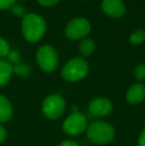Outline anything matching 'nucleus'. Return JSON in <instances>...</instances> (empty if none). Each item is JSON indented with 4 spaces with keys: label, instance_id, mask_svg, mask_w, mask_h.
Returning a JSON list of instances; mask_svg holds the SVG:
<instances>
[{
    "label": "nucleus",
    "instance_id": "nucleus-14",
    "mask_svg": "<svg viewBox=\"0 0 145 146\" xmlns=\"http://www.w3.org/2000/svg\"><path fill=\"white\" fill-rule=\"evenodd\" d=\"M13 72L20 77H27L31 73V69L26 64H18L13 67Z\"/></svg>",
    "mask_w": 145,
    "mask_h": 146
},
{
    "label": "nucleus",
    "instance_id": "nucleus-3",
    "mask_svg": "<svg viewBox=\"0 0 145 146\" xmlns=\"http://www.w3.org/2000/svg\"><path fill=\"white\" fill-rule=\"evenodd\" d=\"M89 73V64L83 58H73L62 69V77L68 82H77Z\"/></svg>",
    "mask_w": 145,
    "mask_h": 146
},
{
    "label": "nucleus",
    "instance_id": "nucleus-5",
    "mask_svg": "<svg viewBox=\"0 0 145 146\" xmlns=\"http://www.w3.org/2000/svg\"><path fill=\"white\" fill-rule=\"evenodd\" d=\"M66 104L64 98L59 94H51L47 96L42 104L43 113L50 119H56L60 117L65 111Z\"/></svg>",
    "mask_w": 145,
    "mask_h": 146
},
{
    "label": "nucleus",
    "instance_id": "nucleus-21",
    "mask_svg": "<svg viewBox=\"0 0 145 146\" xmlns=\"http://www.w3.org/2000/svg\"><path fill=\"white\" fill-rule=\"evenodd\" d=\"M37 1H38L41 5L47 6V7H48V6H53V5H55V4H57L60 0H37Z\"/></svg>",
    "mask_w": 145,
    "mask_h": 146
},
{
    "label": "nucleus",
    "instance_id": "nucleus-22",
    "mask_svg": "<svg viewBox=\"0 0 145 146\" xmlns=\"http://www.w3.org/2000/svg\"><path fill=\"white\" fill-rule=\"evenodd\" d=\"M7 137V132H6L5 128L2 125H0V143L3 142Z\"/></svg>",
    "mask_w": 145,
    "mask_h": 146
},
{
    "label": "nucleus",
    "instance_id": "nucleus-17",
    "mask_svg": "<svg viewBox=\"0 0 145 146\" xmlns=\"http://www.w3.org/2000/svg\"><path fill=\"white\" fill-rule=\"evenodd\" d=\"M10 52V47L7 41L4 40L2 37H0V58L2 57H7Z\"/></svg>",
    "mask_w": 145,
    "mask_h": 146
},
{
    "label": "nucleus",
    "instance_id": "nucleus-10",
    "mask_svg": "<svg viewBox=\"0 0 145 146\" xmlns=\"http://www.w3.org/2000/svg\"><path fill=\"white\" fill-rule=\"evenodd\" d=\"M145 98V86L142 84H135L130 87L126 94V100L129 104H137Z\"/></svg>",
    "mask_w": 145,
    "mask_h": 146
},
{
    "label": "nucleus",
    "instance_id": "nucleus-9",
    "mask_svg": "<svg viewBox=\"0 0 145 146\" xmlns=\"http://www.w3.org/2000/svg\"><path fill=\"white\" fill-rule=\"evenodd\" d=\"M101 8L107 15L119 18L125 13V5L122 0H103Z\"/></svg>",
    "mask_w": 145,
    "mask_h": 146
},
{
    "label": "nucleus",
    "instance_id": "nucleus-2",
    "mask_svg": "<svg viewBox=\"0 0 145 146\" xmlns=\"http://www.w3.org/2000/svg\"><path fill=\"white\" fill-rule=\"evenodd\" d=\"M114 128L105 121H93L87 127V138L95 144H107L114 138Z\"/></svg>",
    "mask_w": 145,
    "mask_h": 146
},
{
    "label": "nucleus",
    "instance_id": "nucleus-1",
    "mask_svg": "<svg viewBox=\"0 0 145 146\" xmlns=\"http://www.w3.org/2000/svg\"><path fill=\"white\" fill-rule=\"evenodd\" d=\"M22 34L28 42L41 40L46 32V22L35 13H28L23 17L21 24Z\"/></svg>",
    "mask_w": 145,
    "mask_h": 146
},
{
    "label": "nucleus",
    "instance_id": "nucleus-15",
    "mask_svg": "<svg viewBox=\"0 0 145 146\" xmlns=\"http://www.w3.org/2000/svg\"><path fill=\"white\" fill-rule=\"evenodd\" d=\"M145 40V32L143 30H135L131 35H130V42L134 45L141 44Z\"/></svg>",
    "mask_w": 145,
    "mask_h": 146
},
{
    "label": "nucleus",
    "instance_id": "nucleus-23",
    "mask_svg": "<svg viewBox=\"0 0 145 146\" xmlns=\"http://www.w3.org/2000/svg\"><path fill=\"white\" fill-rule=\"evenodd\" d=\"M138 144H139V146H145V128L143 129V130H142L141 134H140Z\"/></svg>",
    "mask_w": 145,
    "mask_h": 146
},
{
    "label": "nucleus",
    "instance_id": "nucleus-16",
    "mask_svg": "<svg viewBox=\"0 0 145 146\" xmlns=\"http://www.w3.org/2000/svg\"><path fill=\"white\" fill-rule=\"evenodd\" d=\"M11 11L12 13L14 14L17 17H22L23 18L24 16L26 15V9L23 5L18 3H14L13 5L11 6Z\"/></svg>",
    "mask_w": 145,
    "mask_h": 146
},
{
    "label": "nucleus",
    "instance_id": "nucleus-6",
    "mask_svg": "<svg viewBox=\"0 0 145 146\" xmlns=\"http://www.w3.org/2000/svg\"><path fill=\"white\" fill-rule=\"evenodd\" d=\"M91 32V24L85 18L77 17L73 19L66 27V36L72 41L85 38Z\"/></svg>",
    "mask_w": 145,
    "mask_h": 146
},
{
    "label": "nucleus",
    "instance_id": "nucleus-4",
    "mask_svg": "<svg viewBox=\"0 0 145 146\" xmlns=\"http://www.w3.org/2000/svg\"><path fill=\"white\" fill-rule=\"evenodd\" d=\"M39 67L45 72H54L59 64V56L56 49L51 45H45L39 48L36 54Z\"/></svg>",
    "mask_w": 145,
    "mask_h": 146
},
{
    "label": "nucleus",
    "instance_id": "nucleus-8",
    "mask_svg": "<svg viewBox=\"0 0 145 146\" xmlns=\"http://www.w3.org/2000/svg\"><path fill=\"white\" fill-rule=\"evenodd\" d=\"M89 110L93 115L105 116L112 110V104L107 98H95L89 102Z\"/></svg>",
    "mask_w": 145,
    "mask_h": 146
},
{
    "label": "nucleus",
    "instance_id": "nucleus-19",
    "mask_svg": "<svg viewBox=\"0 0 145 146\" xmlns=\"http://www.w3.org/2000/svg\"><path fill=\"white\" fill-rule=\"evenodd\" d=\"M134 75L135 78L138 81L142 82L145 80V65L141 64V65H138L135 68V71H134Z\"/></svg>",
    "mask_w": 145,
    "mask_h": 146
},
{
    "label": "nucleus",
    "instance_id": "nucleus-20",
    "mask_svg": "<svg viewBox=\"0 0 145 146\" xmlns=\"http://www.w3.org/2000/svg\"><path fill=\"white\" fill-rule=\"evenodd\" d=\"M16 0H0V10L11 8V6L15 3Z\"/></svg>",
    "mask_w": 145,
    "mask_h": 146
},
{
    "label": "nucleus",
    "instance_id": "nucleus-13",
    "mask_svg": "<svg viewBox=\"0 0 145 146\" xmlns=\"http://www.w3.org/2000/svg\"><path fill=\"white\" fill-rule=\"evenodd\" d=\"M79 53L83 56H91L95 50V43L91 39H83L79 44Z\"/></svg>",
    "mask_w": 145,
    "mask_h": 146
},
{
    "label": "nucleus",
    "instance_id": "nucleus-11",
    "mask_svg": "<svg viewBox=\"0 0 145 146\" xmlns=\"http://www.w3.org/2000/svg\"><path fill=\"white\" fill-rule=\"evenodd\" d=\"M13 73V67L8 61L0 59V87H3L8 83Z\"/></svg>",
    "mask_w": 145,
    "mask_h": 146
},
{
    "label": "nucleus",
    "instance_id": "nucleus-18",
    "mask_svg": "<svg viewBox=\"0 0 145 146\" xmlns=\"http://www.w3.org/2000/svg\"><path fill=\"white\" fill-rule=\"evenodd\" d=\"M8 62L10 64H14V65H18L20 64V60H21V56L17 51H10L9 54H8Z\"/></svg>",
    "mask_w": 145,
    "mask_h": 146
},
{
    "label": "nucleus",
    "instance_id": "nucleus-7",
    "mask_svg": "<svg viewBox=\"0 0 145 146\" xmlns=\"http://www.w3.org/2000/svg\"><path fill=\"white\" fill-rule=\"evenodd\" d=\"M87 117L79 111H73L66 118L63 129L69 135H79L87 129Z\"/></svg>",
    "mask_w": 145,
    "mask_h": 146
},
{
    "label": "nucleus",
    "instance_id": "nucleus-12",
    "mask_svg": "<svg viewBox=\"0 0 145 146\" xmlns=\"http://www.w3.org/2000/svg\"><path fill=\"white\" fill-rule=\"evenodd\" d=\"M12 106L5 96L0 94V122L8 121L12 117Z\"/></svg>",
    "mask_w": 145,
    "mask_h": 146
},
{
    "label": "nucleus",
    "instance_id": "nucleus-24",
    "mask_svg": "<svg viewBox=\"0 0 145 146\" xmlns=\"http://www.w3.org/2000/svg\"><path fill=\"white\" fill-rule=\"evenodd\" d=\"M60 146H79L75 141H73V140H66L62 143Z\"/></svg>",
    "mask_w": 145,
    "mask_h": 146
}]
</instances>
